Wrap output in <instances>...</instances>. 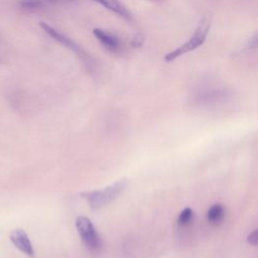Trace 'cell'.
<instances>
[{"label": "cell", "mask_w": 258, "mask_h": 258, "mask_svg": "<svg viewBox=\"0 0 258 258\" xmlns=\"http://www.w3.org/2000/svg\"><path fill=\"white\" fill-rule=\"evenodd\" d=\"M127 185L128 180L126 178H121L102 189L84 191L81 196L88 202L91 209L98 210L115 201L122 195Z\"/></svg>", "instance_id": "6da1fadb"}, {"label": "cell", "mask_w": 258, "mask_h": 258, "mask_svg": "<svg viewBox=\"0 0 258 258\" xmlns=\"http://www.w3.org/2000/svg\"><path fill=\"white\" fill-rule=\"evenodd\" d=\"M210 27H211V23L207 17H204L203 19H201L198 26L196 27L194 33L191 34V36L180 46L176 47L172 51L165 54L164 60L166 62L173 61L174 59L181 56L182 54L192 51V50L197 49L198 47H200L205 42V40L208 36V33L210 31Z\"/></svg>", "instance_id": "7a4b0ae2"}, {"label": "cell", "mask_w": 258, "mask_h": 258, "mask_svg": "<svg viewBox=\"0 0 258 258\" xmlns=\"http://www.w3.org/2000/svg\"><path fill=\"white\" fill-rule=\"evenodd\" d=\"M75 224L78 234L86 248L90 251H98L102 246V240L92 221L88 217L79 216Z\"/></svg>", "instance_id": "3957f363"}, {"label": "cell", "mask_w": 258, "mask_h": 258, "mask_svg": "<svg viewBox=\"0 0 258 258\" xmlns=\"http://www.w3.org/2000/svg\"><path fill=\"white\" fill-rule=\"evenodd\" d=\"M39 26L41 27V29L47 34L49 35L52 39H54L55 41H57L58 43H60L61 45L66 46L67 48H69L70 50L74 51L80 58H82V60L89 67L91 68V59L90 56H88V54L85 52V50L78 45L74 40H72L71 38H69L67 35H64L63 33H61L60 31H58L57 29H55L54 27H52L51 25H49L46 22H39Z\"/></svg>", "instance_id": "277c9868"}, {"label": "cell", "mask_w": 258, "mask_h": 258, "mask_svg": "<svg viewBox=\"0 0 258 258\" xmlns=\"http://www.w3.org/2000/svg\"><path fill=\"white\" fill-rule=\"evenodd\" d=\"M93 33L98 41L109 51L117 53L120 52L123 48L122 41L114 33L104 30L102 28H94Z\"/></svg>", "instance_id": "5b68a950"}, {"label": "cell", "mask_w": 258, "mask_h": 258, "mask_svg": "<svg viewBox=\"0 0 258 258\" xmlns=\"http://www.w3.org/2000/svg\"><path fill=\"white\" fill-rule=\"evenodd\" d=\"M10 241L23 254L28 257L34 256V249L32 243L26 232L22 229H15L10 234Z\"/></svg>", "instance_id": "8992f818"}, {"label": "cell", "mask_w": 258, "mask_h": 258, "mask_svg": "<svg viewBox=\"0 0 258 258\" xmlns=\"http://www.w3.org/2000/svg\"><path fill=\"white\" fill-rule=\"evenodd\" d=\"M93 1L99 3L106 9L116 13L117 15L125 19H131L130 11L119 0H93Z\"/></svg>", "instance_id": "52a82bcc"}, {"label": "cell", "mask_w": 258, "mask_h": 258, "mask_svg": "<svg viewBox=\"0 0 258 258\" xmlns=\"http://www.w3.org/2000/svg\"><path fill=\"white\" fill-rule=\"evenodd\" d=\"M225 217V208L221 204H215L207 212V220L211 225L217 226L222 223Z\"/></svg>", "instance_id": "ba28073f"}, {"label": "cell", "mask_w": 258, "mask_h": 258, "mask_svg": "<svg viewBox=\"0 0 258 258\" xmlns=\"http://www.w3.org/2000/svg\"><path fill=\"white\" fill-rule=\"evenodd\" d=\"M19 6L25 10H38L44 6L42 0H19Z\"/></svg>", "instance_id": "9c48e42d"}, {"label": "cell", "mask_w": 258, "mask_h": 258, "mask_svg": "<svg viewBox=\"0 0 258 258\" xmlns=\"http://www.w3.org/2000/svg\"><path fill=\"white\" fill-rule=\"evenodd\" d=\"M192 217H194L192 210L190 208H185L179 213L178 218H177V224L181 227L186 226L191 222Z\"/></svg>", "instance_id": "30bf717a"}, {"label": "cell", "mask_w": 258, "mask_h": 258, "mask_svg": "<svg viewBox=\"0 0 258 258\" xmlns=\"http://www.w3.org/2000/svg\"><path fill=\"white\" fill-rule=\"evenodd\" d=\"M144 42V36L141 33H137L131 40V44L133 47H140Z\"/></svg>", "instance_id": "8fae6325"}, {"label": "cell", "mask_w": 258, "mask_h": 258, "mask_svg": "<svg viewBox=\"0 0 258 258\" xmlns=\"http://www.w3.org/2000/svg\"><path fill=\"white\" fill-rule=\"evenodd\" d=\"M247 242L252 245V246H256L258 243V235H257V230H254L253 232H251L248 236H247Z\"/></svg>", "instance_id": "7c38bea8"}, {"label": "cell", "mask_w": 258, "mask_h": 258, "mask_svg": "<svg viewBox=\"0 0 258 258\" xmlns=\"http://www.w3.org/2000/svg\"><path fill=\"white\" fill-rule=\"evenodd\" d=\"M49 2H53V3H71L74 2L76 0H47Z\"/></svg>", "instance_id": "4fadbf2b"}]
</instances>
